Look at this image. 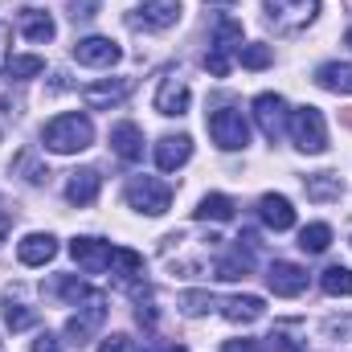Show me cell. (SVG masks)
<instances>
[{"instance_id": "cell-15", "label": "cell", "mask_w": 352, "mask_h": 352, "mask_svg": "<svg viewBox=\"0 0 352 352\" xmlns=\"http://www.w3.org/2000/svg\"><path fill=\"white\" fill-rule=\"evenodd\" d=\"M192 160V140L180 131V135H160L156 140V168L160 173H176Z\"/></svg>"}, {"instance_id": "cell-36", "label": "cell", "mask_w": 352, "mask_h": 352, "mask_svg": "<svg viewBox=\"0 0 352 352\" xmlns=\"http://www.w3.org/2000/svg\"><path fill=\"white\" fill-rule=\"evenodd\" d=\"M98 352H135V340L131 336H123V332H115V336H107L102 340V349Z\"/></svg>"}, {"instance_id": "cell-25", "label": "cell", "mask_w": 352, "mask_h": 352, "mask_svg": "<svg viewBox=\"0 0 352 352\" xmlns=\"http://www.w3.org/2000/svg\"><path fill=\"white\" fill-rule=\"evenodd\" d=\"M250 266H254V258H250V250H242V246H234L221 263H217V278L221 283H234V278H246L250 274Z\"/></svg>"}, {"instance_id": "cell-17", "label": "cell", "mask_w": 352, "mask_h": 352, "mask_svg": "<svg viewBox=\"0 0 352 352\" xmlns=\"http://www.w3.org/2000/svg\"><path fill=\"white\" fill-rule=\"evenodd\" d=\"M258 217H263L266 230H274V234H283V230L295 226V209H291V201L278 197V192H266L263 201H258Z\"/></svg>"}, {"instance_id": "cell-29", "label": "cell", "mask_w": 352, "mask_h": 352, "mask_svg": "<svg viewBox=\"0 0 352 352\" xmlns=\"http://www.w3.org/2000/svg\"><path fill=\"white\" fill-rule=\"evenodd\" d=\"M0 316H4V324H8L12 332H25V328H33V324H37V311H29L25 303H12V299H4V303H0Z\"/></svg>"}, {"instance_id": "cell-4", "label": "cell", "mask_w": 352, "mask_h": 352, "mask_svg": "<svg viewBox=\"0 0 352 352\" xmlns=\"http://www.w3.org/2000/svg\"><path fill=\"white\" fill-rule=\"evenodd\" d=\"M205 127H209V135H213V144H217L221 152H238V148L250 144V123H246L242 111H234V107H217V111H209Z\"/></svg>"}, {"instance_id": "cell-12", "label": "cell", "mask_w": 352, "mask_h": 352, "mask_svg": "<svg viewBox=\"0 0 352 352\" xmlns=\"http://www.w3.org/2000/svg\"><path fill=\"white\" fill-rule=\"evenodd\" d=\"M266 283H270V291L274 295H283V299H295V295H303L307 291V270L299 263H270L266 270Z\"/></svg>"}, {"instance_id": "cell-32", "label": "cell", "mask_w": 352, "mask_h": 352, "mask_svg": "<svg viewBox=\"0 0 352 352\" xmlns=\"http://www.w3.org/2000/svg\"><path fill=\"white\" fill-rule=\"evenodd\" d=\"M270 58H274V54H270V45H263V41H250V45L238 50V62H242L246 70H266Z\"/></svg>"}, {"instance_id": "cell-16", "label": "cell", "mask_w": 352, "mask_h": 352, "mask_svg": "<svg viewBox=\"0 0 352 352\" xmlns=\"http://www.w3.org/2000/svg\"><path fill=\"white\" fill-rule=\"evenodd\" d=\"M111 148H115L119 160L135 164V160H144V131L135 123H115L111 127Z\"/></svg>"}, {"instance_id": "cell-10", "label": "cell", "mask_w": 352, "mask_h": 352, "mask_svg": "<svg viewBox=\"0 0 352 352\" xmlns=\"http://www.w3.org/2000/svg\"><path fill=\"white\" fill-rule=\"evenodd\" d=\"M70 254H74V263L82 266L87 274H102V270H111L115 246L102 242V238H74L70 242Z\"/></svg>"}, {"instance_id": "cell-7", "label": "cell", "mask_w": 352, "mask_h": 352, "mask_svg": "<svg viewBox=\"0 0 352 352\" xmlns=\"http://www.w3.org/2000/svg\"><path fill=\"white\" fill-rule=\"evenodd\" d=\"M188 98H192V90L188 82L176 74V70H164V78H160V87H156V98H152V107L160 111V115H184L188 111Z\"/></svg>"}, {"instance_id": "cell-8", "label": "cell", "mask_w": 352, "mask_h": 352, "mask_svg": "<svg viewBox=\"0 0 352 352\" xmlns=\"http://www.w3.org/2000/svg\"><path fill=\"white\" fill-rule=\"evenodd\" d=\"M119 58H123V50H119V41H111V37H82V41H74V62H78V66L107 70V66H115Z\"/></svg>"}, {"instance_id": "cell-26", "label": "cell", "mask_w": 352, "mask_h": 352, "mask_svg": "<svg viewBox=\"0 0 352 352\" xmlns=\"http://www.w3.org/2000/svg\"><path fill=\"white\" fill-rule=\"evenodd\" d=\"M328 246H332V226L311 221V226L299 230V250H307V254H324Z\"/></svg>"}, {"instance_id": "cell-27", "label": "cell", "mask_w": 352, "mask_h": 352, "mask_svg": "<svg viewBox=\"0 0 352 352\" xmlns=\"http://www.w3.org/2000/svg\"><path fill=\"white\" fill-rule=\"evenodd\" d=\"M50 291H54L58 299H66V303H74V307H78V303H87L90 295H94V291H90L87 283H82V278H74V274H58Z\"/></svg>"}, {"instance_id": "cell-41", "label": "cell", "mask_w": 352, "mask_h": 352, "mask_svg": "<svg viewBox=\"0 0 352 352\" xmlns=\"http://www.w3.org/2000/svg\"><path fill=\"white\" fill-rule=\"evenodd\" d=\"M8 66V29L0 25V70Z\"/></svg>"}, {"instance_id": "cell-3", "label": "cell", "mask_w": 352, "mask_h": 352, "mask_svg": "<svg viewBox=\"0 0 352 352\" xmlns=\"http://www.w3.org/2000/svg\"><path fill=\"white\" fill-rule=\"evenodd\" d=\"M287 131H291V140H295L299 152H307V156L328 152V123H324V111H320V107H299V111H291Z\"/></svg>"}, {"instance_id": "cell-13", "label": "cell", "mask_w": 352, "mask_h": 352, "mask_svg": "<svg viewBox=\"0 0 352 352\" xmlns=\"http://www.w3.org/2000/svg\"><path fill=\"white\" fill-rule=\"evenodd\" d=\"M102 320H107V299L94 291L87 303L78 307V316H70V324H66V336H70L74 344H87V336L98 328V324H102Z\"/></svg>"}, {"instance_id": "cell-9", "label": "cell", "mask_w": 352, "mask_h": 352, "mask_svg": "<svg viewBox=\"0 0 352 352\" xmlns=\"http://www.w3.org/2000/svg\"><path fill=\"white\" fill-rule=\"evenodd\" d=\"M254 119H258L263 135L274 144V140L287 131V119H291L287 98H283V94H258V98H254Z\"/></svg>"}, {"instance_id": "cell-2", "label": "cell", "mask_w": 352, "mask_h": 352, "mask_svg": "<svg viewBox=\"0 0 352 352\" xmlns=\"http://www.w3.org/2000/svg\"><path fill=\"white\" fill-rule=\"evenodd\" d=\"M238 50H242V21L217 16L213 21V50L205 54V70L213 78H226L230 66H234V58H238Z\"/></svg>"}, {"instance_id": "cell-20", "label": "cell", "mask_w": 352, "mask_h": 352, "mask_svg": "<svg viewBox=\"0 0 352 352\" xmlns=\"http://www.w3.org/2000/svg\"><path fill=\"white\" fill-rule=\"evenodd\" d=\"M98 188H102V176L94 173V168H78L66 180V201L70 205H90L98 197Z\"/></svg>"}, {"instance_id": "cell-23", "label": "cell", "mask_w": 352, "mask_h": 352, "mask_svg": "<svg viewBox=\"0 0 352 352\" xmlns=\"http://www.w3.org/2000/svg\"><path fill=\"white\" fill-rule=\"evenodd\" d=\"M303 192L311 197V201H340L344 197V180L336 173H316L303 180Z\"/></svg>"}, {"instance_id": "cell-5", "label": "cell", "mask_w": 352, "mask_h": 352, "mask_svg": "<svg viewBox=\"0 0 352 352\" xmlns=\"http://www.w3.org/2000/svg\"><path fill=\"white\" fill-rule=\"evenodd\" d=\"M123 197H127L131 209H140V213H148V217H160V213H168V205H173V188H168L164 180H156V176H131L127 188H123Z\"/></svg>"}, {"instance_id": "cell-33", "label": "cell", "mask_w": 352, "mask_h": 352, "mask_svg": "<svg viewBox=\"0 0 352 352\" xmlns=\"http://www.w3.org/2000/svg\"><path fill=\"white\" fill-rule=\"evenodd\" d=\"M209 307H213V295L209 291H184L180 295V311L184 316H205Z\"/></svg>"}, {"instance_id": "cell-24", "label": "cell", "mask_w": 352, "mask_h": 352, "mask_svg": "<svg viewBox=\"0 0 352 352\" xmlns=\"http://www.w3.org/2000/svg\"><path fill=\"white\" fill-rule=\"evenodd\" d=\"M316 82H320L324 90L349 94L352 90V66H344V62H324V66L316 70Z\"/></svg>"}, {"instance_id": "cell-38", "label": "cell", "mask_w": 352, "mask_h": 352, "mask_svg": "<svg viewBox=\"0 0 352 352\" xmlns=\"http://www.w3.org/2000/svg\"><path fill=\"white\" fill-rule=\"evenodd\" d=\"M270 344H274L278 352H299V340H295V336H287L283 328H274V336H270Z\"/></svg>"}, {"instance_id": "cell-6", "label": "cell", "mask_w": 352, "mask_h": 352, "mask_svg": "<svg viewBox=\"0 0 352 352\" xmlns=\"http://www.w3.org/2000/svg\"><path fill=\"white\" fill-rule=\"evenodd\" d=\"M316 12H320V0H266V21L283 33L303 29Z\"/></svg>"}, {"instance_id": "cell-37", "label": "cell", "mask_w": 352, "mask_h": 352, "mask_svg": "<svg viewBox=\"0 0 352 352\" xmlns=\"http://www.w3.org/2000/svg\"><path fill=\"white\" fill-rule=\"evenodd\" d=\"M21 168H25V173H29V176H25V180H29V184H41V180H45V176H50V173H45V168H37V164H33V152H25V156H21Z\"/></svg>"}, {"instance_id": "cell-40", "label": "cell", "mask_w": 352, "mask_h": 352, "mask_svg": "<svg viewBox=\"0 0 352 352\" xmlns=\"http://www.w3.org/2000/svg\"><path fill=\"white\" fill-rule=\"evenodd\" d=\"M33 352H62V344H58V336H50V332H45V336H37V340H33Z\"/></svg>"}, {"instance_id": "cell-14", "label": "cell", "mask_w": 352, "mask_h": 352, "mask_svg": "<svg viewBox=\"0 0 352 352\" xmlns=\"http://www.w3.org/2000/svg\"><path fill=\"white\" fill-rule=\"evenodd\" d=\"M135 90V78H107V82H94V87L82 90L90 111H111L119 102H127V94Z\"/></svg>"}, {"instance_id": "cell-19", "label": "cell", "mask_w": 352, "mask_h": 352, "mask_svg": "<svg viewBox=\"0 0 352 352\" xmlns=\"http://www.w3.org/2000/svg\"><path fill=\"white\" fill-rule=\"evenodd\" d=\"M16 25H21V33H25L29 41H37V45H45V41H54V33H58V25H54V16H50V12H41V8H21V16H16Z\"/></svg>"}, {"instance_id": "cell-1", "label": "cell", "mask_w": 352, "mask_h": 352, "mask_svg": "<svg viewBox=\"0 0 352 352\" xmlns=\"http://www.w3.org/2000/svg\"><path fill=\"white\" fill-rule=\"evenodd\" d=\"M41 144L50 152H58V156L87 152L90 144H94V123H90V115H82V111H66V115H58V119L45 123Z\"/></svg>"}, {"instance_id": "cell-30", "label": "cell", "mask_w": 352, "mask_h": 352, "mask_svg": "<svg viewBox=\"0 0 352 352\" xmlns=\"http://www.w3.org/2000/svg\"><path fill=\"white\" fill-rule=\"evenodd\" d=\"M320 287L328 295H352V266H328L320 274Z\"/></svg>"}, {"instance_id": "cell-11", "label": "cell", "mask_w": 352, "mask_h": 352, "mask_svg": "<svg viewBox=\"0 0 352 352\" xmlns=\"http://www.w3.org/2000/svg\"><path fill=\"white\" fill-rule=\"evenodd\" d=\"M176 21H180V0H140V8H135V16H131V25H140V29H173Z\"/></svg>"}, {"instance_id": "cell-31", "label": "cell", "mask_w": 352, "mask_h": 352, "mask_svg": "<svg viewBox=\"0 0 352 352\" xmlns=\"http://www.w3.org/2000/svg\"><path fill=\"white\" fill-rule=\"evenodd\" d=\"M41 70H45V62H41V58H33V54H25V58H8V66H4V74H8V78H16V82L37 78Z\"/></svg>"}, {"instance_id": "cell-21", "label": "cell", "mask_w": 352, "mask_h": 352, "mask_svg": "<svg viewBox=\"0 0 352 352\" xmlns=\"http://www.w3.org/2000/svg\"><path fill=\"white\" fill-rule=\"evenodd\" d=\"M221 311H226L230 324H254V320L266 316V303L258 299V295H234V299L221 303Z\"/></svg>"}, {"instance_id": "cell-18", "label": "cell", "mask_w": 352, "mask_h": 352, "mask_svg": "<svg viewBox=\"0 0 352 352\" xmlns=\"http://www.w3.org/2000/svg\"><path fill=\"white\" fill-rule=\"evenodd\" d=\"M58 254V238L54 234H25L21 246H16V258L25 266H45Z\"/></svg>"}, {"instance_id": "cell-34", "label": "cell", "mask_w": 352, "mask_h": 352, "mask_svg": "<svg viewBox=\"0 0 352 352\" xmlns=\"http://www.w3.org/2000/svg\"><path fill=\"white\" fill-rule=\"evenodd\" d=\"M135 320H140L144 328L156 324V307H152V291H148V287H144V295H135Z\"/></svg>"}, {"instance_id": "cell-44", "label": "cell", "mask_w": 352, "mask_h": 352, "mask_svg": "<svg viewBox=\"0 0 352 352\" xmlns=\"http://www.w3.org/2000/svg\"><path fill=\"white\" fill-rule=\"evenodd\" d=\"M349 50H352V29H349Z\"/></svg>"}, {"instance_id": "cell-22", "label": "cell", "mask_w": 352, "mask_h": 352, "mask_svg": "<svg viewBox=\"0 0 352 352\" xmlns=\"http://www.w3.org/2000/svg\"><path fill=\"white\" fill-rule=\"evenodd\" d=\"M234 213H238V205H234V197H226V192H209V197H201V205L192 209L197 221H234Z\"/></svg>"}, {"instance_id": "cell-28", "label": "cell", "mask_w": 352, "mask_h": 352, "mask_svg": "<svg viewBox=\"0 0 352 352\" xmlns=\"http://www.w3.org/2000/svg\"><path fill=\"white\" fill-rule=\"evenodd\" d=\"M111 270H115L123 283H131V278H140V274H144V254H135V250H119V246H115Z\"/></svg>"}, {"instance_id": "cell-35", "label": "cell", "mask_w": 352, "mask_h": 352, "mask_svg": "<svg viewBox=\"0 0 352 352\" xmlns=\"http://www.w3.org/2000/svg\"><path fill=\"white\" fill-rule=\"evenodd\" d=\"M66 12H70V21H74V25H78V21H90V16L98 12V0H70V8H66Z\"/></svg>"}, {"instance_id": "cell-42", "label": "cell", "mask_w": 352, "mask_h": 352, "mask_svg": "<svg viewBox=\"0 0 352 352\" xmlns=\"http://www.w3.org/2000/svg\"><path fill=\"white\" fill-rule=\"evenodd\" d=\"M8 230H12V217H8V213H4V209H0V242H4V238H8Z\"/></svg>"}, {"instance_id": "cell-39", "label": "cell", "mask_w": 352, "mask_h": 352, "mask_svg": "<svg viewBox=\"0 0 352 352\" xmlns=\"http://www.w3.org/2000/svg\"><path fill=\"white\" fill-rule=\"evenodd\" d=\"M221 352H263V344L258 340H226Z\"/></svg>"}, {"instance_id": "cell-43", "label": "cell", "mask_w": 352, "mask_h": 352, "mask_svg": "<svg viewBox=\"0 0 352 352\" xmlns=\"http://www.w3.org/2000/svg\"><path fill=\"white\" fill-rule=\"evenodd\" d=\"M152 352H188L184 344H160V349H152Z\"/></svg>"}]
</instances>
